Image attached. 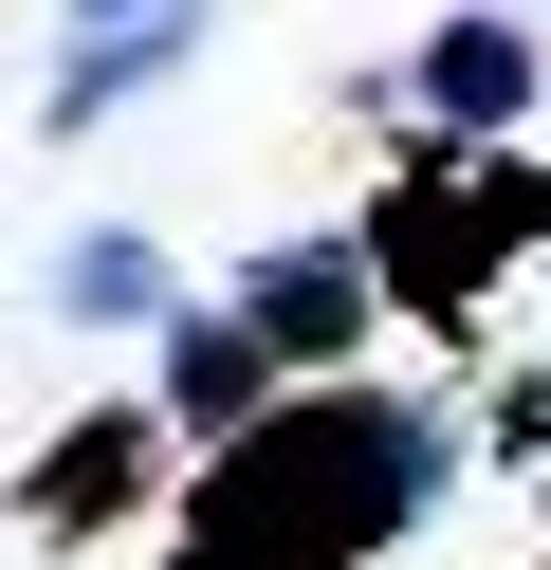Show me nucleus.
<instances>
[{
	"label": "nucleus",
	"instance_id": "7",
	"mask_svg": "<svg viewBox=\"0 0 551 570\" xmlns=\"http://www.w3.org/2000/svg\"><path fill=\"white\" fill-rule=\"evenodd\" d=\"M220 38V0H166V19H110V38H56V75H37V148H92L110 111H147V92L184 75V56Z\"/></svg>",
	"mask_w": 551,
	"mask_h": 570
},
{
	"label": "nucleus",
	"instance_id": "10",
	"mask_svg": "<svg viewBox=\"0 0 551 570\" xmlns=\"http://www.w3.org/2000/svg\"><path fill=\"white\" fill-rule=\"evenodd\" d=\"M533 497H551V479H533Z\"/></svg>",
	"mask_w": 551,
	"mask_h": 570
},
{
	"label": "nucleus",
	"instance_id": "2",
	"mask_svg": "<svg viewBox=\"0 0 551 570\" xmlns=\"http://www.w3.org/2000/svg\"><path fill=\"white\" fill-rule=\"evenodd\" d=\"M533 222H551V166H514V148H404L350 239H367V295H386V313L478 332V295L533 258Z\"/></svg>",
	"mask_w": 551,
	"mask_h": 570
},
{
	"label": "nucleus",
	"instance_id": "6",
	"mask_svg": "<svg viewBox=\"0 0 551 570\" xmlns=\"http://www.w3.org/2000/svg\"><path fill=\"white\" fill-rule=\"evenodd\" d=\"M276 405H294V386L257 368V332H239V313H220V295H184L166 332H147V423H166L184 460H220V442H239V423H276Z\"/></svg>",
	"mask_w": 551,
	"mask_h": 570
},
{
	"label": "nucleus",
	"instance_id": "8",
	"mask_svg": "<svg viewBox=\"0 0 551 570\" xmlns=\"http://www.w3.org/2000/svg\"><path fill=\"white\" fill-rule=\"evenodd\" d=\"M37 313H56V332H166V313H184V258L147 222H92V239L37 258Z\"/></svg>",
	"mask_w": 551,
	"mask_h": 570
},
{
	"label": "nucleus",
	"instance_id": "4",
	"mask_svg": "<svg viewBox=\"0 0 551 570\" xmlns=\"http://www.w3.org/2000/svg\"><path fill=\"white\" fill-rule=\"evenodd\" d=\"M220 313L257 332V368H276V386H350L367 332H386V295H367V239H350V222H313V239H276V258H239V276H220Z\"/></svg>",
	"mask_w": 551,
	"mask_h": 570
},
{
	"label": "nucleus",
	"instance_id": "9",
	"mask_svg": "<svg viewBox=\"0 0 551 570\" xmlns=\"http://www.w3.org/2000/svg\"><path fill=\"white\" fill-rule=\"evenodd\" d=\"M110 19H166V0H56V38H110Z\"/></svg>",
	"mask_w": 551,
	"mask_h": 570
},
{
	"label": "nucleus",
	"instance_id": "5",
	"mask_svg": "<svg viewBox=\"0 0 551 570\" xmlns=\"http://www.w3.org/2000/svg\"><path fill=\"white\" fill-rule=\"evenodd\" d=\"M166 479H184V442L147 423V386H110V405H73L56 442L19 460V533H37V552H92V533L166 515Z\"/></svg>",
	"mask_w": 551,
	"mask_h": 570
},
{
	"label": "nucleus",
	"instance_id": "1",
	"mask_svg": "<svg viewBox=\"0 0 551 570\" xmlns=\"http://www.w3.org/2000/svg\"><path fill=\"white\" fill-rule=\"evenodd\" d=\"M460 497V405L350 368V386H294L276 423H239L220 460H184V570H367Z\"/></svg>",
	"mask_w": 551,
	"mask_h": 570
},
{
	"label": "nucleus",
	"instance_id": "3",
	"mask_svg": "<svg viewBox=\"0 0 551 570\" xmlns=\"http://www.w3.org/2000/svg\"><path fill=\"white\" fill-rule=\"evenodd\" d=\"M367 111H386L404 148H514V129L551 111V38L514 0H460V19L404 38V75H367Z\"/></svg>",
	"mask_w": 551,
	"mask_h": 570
}]
</instances>
